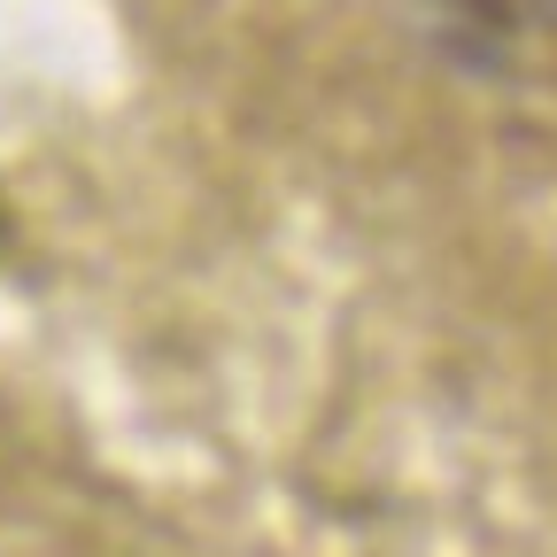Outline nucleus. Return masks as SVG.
Here are the masks:
<instances>
[{
  "mask_svg": "<svg viewBox=\"0 0 557 557\" xmlns=\"http://www.w3.org/2000/svg\"><path fill=\"white\" fill-rule=\"evenodd\" d=\"M472 9H480V16H496V24H504V9H496V0H472Z\"/></svg>",
  "mask_w": 557,
  "mask_h": 557,
  "instance_id": "f257e3e1",
  "label": "nucleus"
}]
</instances>
